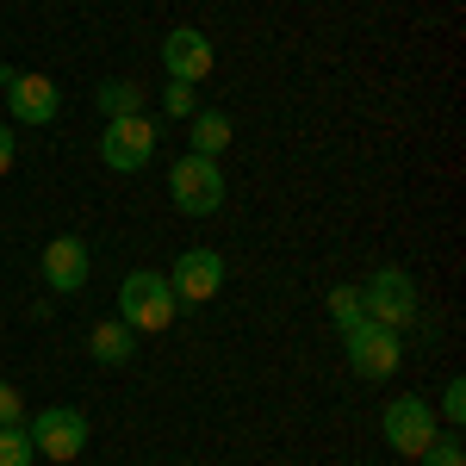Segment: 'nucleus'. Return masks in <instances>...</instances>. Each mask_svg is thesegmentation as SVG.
I'll return each mask as SVG.
<instances>
[{
  "label": "nucleus",
  "mask_w": 466,
  "mask_h": 466,
  "mask_svg": "<svg viewBox=\"0 0 466 466\" xmlns=\"http://www.w3.org/2000/svg\"><path fill=\"white\" fill-rule=\"evenodd\" d=\"M180 299L168 287V274H156V268H137V274H125L118 280V318L131 323L137 336H162L168 323H175Z\"/></svg>",
  "instance_id": "f257e3e1"
},
{
  "label": "nucleus",
  "mask_w": 466,
  "mask_h": 466,
  "mask_svg": "<svg viewBox=\"0 0 466 466\" xmlns=\"http://www.w3.org/2000/svg\"><path fill=\"white\" fill-rule=\"evenodd\" d=\"M355 292H360V311L373 323H386V329H410L417 323V280L404 268H373Z\"/></svg>",
  "instance_id": "f03ea898"
},
{
  "label": "nucleus",
  "mask_w": 466,
  "mask_h": 466,
  "mask_svg": "<svg viewBox=\"0 0 466 466\" xmlns=\"http://www.w3.org/2000/svg\"><path fill=\"white\" fill-rule=\"evenodd\" d=\"M168 199H175L187 218H212L224 206V168H218L212 156H180L175 168H168Z\"/></svg>",
  "instance_id": "7ed1b4c3"
},
{
  "label": "nucleus",
  "mask_w": 466,
  "mask_h": 466,
  "mask_svg": "<svg viewBox=\"0 0 466 466\" xmlns=\"http://www.w3.org/2000/svg\"><path fill=\"white\" fill-rule=\"evenodd\" d=\"M342 349H349V367H355V380H392L398 360H404V342H398V329H386V323L360 318L355 329H342Z\"/></svg>",
  "instance_id": "20e7f679"
},
{
  "label": "nucleus",
  "mask_w": 466,
  "mask_h": 466,
  "mask_svg": "<svg viewBox=\"0 0 466 466\" xmlns=\"http://www.w3.org/2000/svg\"><path fill=\"white\" fill-rule=\"evenodd\" d=\"M25 435H32L37 461H81V448H87V417H81L75 404H50V410H37L32 423H25Z\"/></svg>",
  "instance_id": "39448f33"
},
{
  "label": "nucleus",
  "mask_w": 466,
  "mask_h": 466,
  "mask_svg": "<svg viewBox=\"0 0 466 466\" xmlns=\"http://www.w3.org/2000/svg\"><path fill=\"white\" fill-rule=\"evenodd\" d=\"M149 156H156V125H149L144 112L137 118H106L100 162H106L112 175H137V168H149Z\"/></svg>",
  "instance_id": "423d86ee"
},
{
  "label": "nucleus",
  "mask_w": 466,
  "mask_h": 466,
  "mask_svg": "<svg viewBox=\"0 0 466 466\" xmlns=\"http://www.w3.org/2000/svg\"><path fill=\"white\" fill-rule=\"evenodd\" d=\"M435 435H441V430H435L430 398H410V392H404V398H392V404H386V448H392V454L417 461Z\"/></svg>",
  "instance_id": "0eeeda50"
},
{
  "label": "nucleus",
  "mask_w": 466,
  "mask_h": 466,
  "mask_svg": "<svg viewBox=\"0 0 466 466\" xmlns=\"http://www.w3.org/2000/svg\"><path fill=\"white\" fill-rule=\"evenodd\" d=\"M168 287H175L180 305H212L218 287H224V255L218 249H187L168 268Z\"/></svg>",
  "instance_id": "6e6552de"
},
{
  "label": "nucleus",
  "mask_w": 466,
  "mask_h": 466,
  "mask_svg": "<svg viewBox=\"0 0 466 466\" xmlns=\"http://www.w3.org/2000/svg\"><path fill=\"white\" fill-rule=\"evenodd\" d=\"M212 37L199 32V25H175V32L162 37V69H168V81H193V87H199V81H206V75H212Z\"/></svg>",
  "instance_id": "1a4fd4ad"
},
{
  "label": "nucleus",
  "mask_w": 466,
  "mask_h": 466,
  "mask_svg": "<svg viewBox=\"0 0 466 466\" xmlns=\"http://www.w3.org/2000/svg\"><path fill=\"white\" fill-rule=\"evenodd\" d=\"M87 274H94V255H87V243L81 237H50L44 243V287L50 292H81L87 287Z\"/></svg>",
  "instance_id": "9d476101"
},
{
  "label": "nucleus",
  "mask_w": 466,
  "mask_h": 466,
  "mask_svg": "<svg viewBox=\"0 0 466 466\" xmlns=\"http://www.w3.org/2000/svg\"><path fill=\"white\" fill-rule=\"evenodd\" d=\"M6 112H13V125H50L63 112V94H56L50 75H13L6 81Z\"/></svg>",
  "instance_id": "9b49d317"
},
{
  "label": "nucleus",
  "mask_w": 466,
  "mask_h": 466,
  "mask_svg": "<svg viewBox=\"0 0 466 466\" xmlns=\"http://www.w3.org/2000/svg\"><path fill=\"white\" fill-rule=\"evenodd\" d=\"M87 355L100 360V367H125V360L137 355V329H131L125 318L94 323V329H87Z\"/></svg>",
  "instance_id": "f8f14e48"
},
{
  "label": "nucleus",
  "mask_w": 466,
  "mask_h": 466,
  "mask_svg": "<svg viewBox=\"0 0 466 466\" xmlns=\"http://www.w3.org/2000/svg\"><path fill=\"white\" fill-rule=\"evenodd\" d=\"M94 100H100L106 118H137V112H144V87H137V81H125V75H112V81L94 87Z\"/></svg>",
  "instance_id": "ddd939ff"
},
{
  "label": "nucleus",
  "mask_w": 466,
  "mask_h": 466,
  "mask_svg": "<svg viewBox=\"0 0 466 466\" xmlns=\"http://www.w3.org/2000/svg\"><path fill=\"white\" fill-rule=\"evenodd\" d=\"M224 149H230V112H193V156H224Z\"/></svg>",
  "instance_id": "4468645a"
},
{
  "label": "nucleus",
  "mask_w": 466,
  "mask_h": 466,
  "mask_svg": "<svg viewBox=\"0 0 466 466\" xmlns=\"http://www.w3.org/2000/svg\"><path fill=\"white\" fill-rule=\"evenodd\" d=\"M32 461H37V448H32V435H25V423L0 430V466H32Z\"/></svg>",
  "instance_id": "2eb2a0df"
},
{
  "label": "nucleus",
  "mask_w": 466,
  "mask_h": 466,
  "mask_svg": "<svg viewBox=\"0 0 466 466\" xmlns=\"http://www.w3.org/2000/svg\"><path fill=\"white\" fill-rule=\"evenodd\" d=\"M162 112H168V118H193V112H199V87H193V81H168V87H162Z\"/></svg>",
  "instance_id": "dca6fc26"
},
{
  "label": "nucleus",
  "mask_w": 466,
  "mask_h": 466,
  "mask_svg": "<svg viewBox=\"0 0 466 466\" xmlns=\"http://www.w3.org/2000/svg\"><path fill=\"white\" fill-rule=\"evenodd\" d=\"M329 318H336V329H355L367 311H360V292L355 287H329Z\"/></svg>",
  "instance_id": "f3484780"
},
{
  "label": "nucleus",
  "mask_w": 466,
  "mask_h": 466,
  "mask_svg": "<svg viewBox=\"0 0 466 466\" xmlns=\"http://www.w3.org/2000/svg\"><path fill=\"white\" fill-rule=\"evenodd\" d=\"M417 461H423V466H466V448H461V435H435Z\"/></svg>",
  "instance_id": "a211bd4d"
},
{
  "label": "nucleus",
  "mask_w": 466,
  "mask_h": 466,
  "mask_svg": "<svg viewBox=\"0 0 466 466\" xmlns=\"http://www.w3.org/2000/svg\"><path fill=\"white\" fill-rule=\"evenodd\" d=\"M19 423H25V398H19V386L0 380V430H19Z\"/></svg>",
  "instance_id": "6ab92c4d"
},
{
  "label": "nucleus",
  "mask_w": 466,
  "mask_h": 466,
  "mask_svg": "<svg viewBox=\"0 0 466 466\" xmlns=\"http://www.w3.org/2000/svg\"><path fill=\"white\" fill-rule=\"evenodd\" d=\"M441 417H448V430H461V423H466V380H448V392H441Z\"/></svg>",
  "instance_id": "aec40b11"
},
{
  "label": "nucleus",
  "mask_w": 466,
  "mask_h": 466,
  "mask_svg": "<svg viewBox=\"0 0 466 466\" xmlns=\"http://www.w3.org/2000/svg\"><path fill=\"white\" fill-rule=\"evenodd\" d=\"M13 162H19V137L13 125H0V175H13Z\"/></svg>",
  "instance_id": "412c9836"
}]
</instances>
